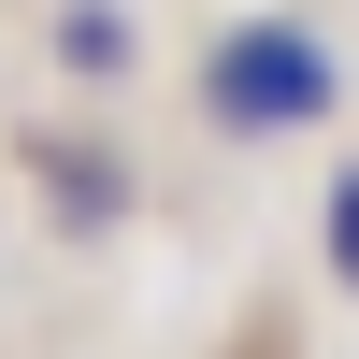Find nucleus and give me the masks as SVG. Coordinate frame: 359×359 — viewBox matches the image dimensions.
Returning a JSON list of instances; mask_svg holds the SVG:
<instances>
[{
    "mask_svg": "<svg viewBox=\"0 0 359 359\" xmlns=\"http://www.w3.org/2000/svg\"><path fill=\"white\" fill-rule=\"evenodd\" d=\"M331 273L359 287V172H331Z\"/></svg>",
    "mask_w": 359,
    "mask_h": 359,
    "instance_id": "nucleus-3",
    "label": "nucleus"
},
{
    "mask_svg": "<svg viewBox=\"0 0 359 359\" xmlns=\"http://www.w3.org/2000/svg\"><path fill=\"white\" fill-rule=\"evenodd\" d=\"M201 101H216L245 144L316 130V115H331V43H316V29H287V15H259V29H230V43L201 57Z\"/></svg>",
    "mask_w": 359,
    "mask_h": 359,
    "instance_id": "nucleus-1",
    "label": "nucleus"
},
{
    "mask_svg": "<svg viewBox=\"0 0 359 359\" xmlns=\"http://www.w3.org/2000/svg\"><path fill=\"white\" fill-rule=\"evenodd\" d=\"M57 57H72V72H130V15H115V0H72V15H57Z\"/></svg>",
    "mask_w": 359,
    "mask_h": 359,
    "instance_id": "nucleus-2",
    "label": "nucleus"
}]
</instances>
